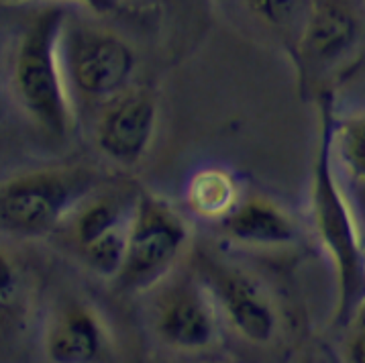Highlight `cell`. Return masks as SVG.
<instances>
[{"instance_id":"obj_19","label":"cell","mask_w":365,"mask_h":363,"mask_svg":"<svg viewBox=\"0 0 365 363\" xmlns=\"http://www.w3.org/2000/svg\"><path fill=\"white\" fill-rule=\"evenodd\" d=\"M4 2H25V0H4ZM76 2H82L84 6H88L90 11H94L98 15L113 13L118 4V0H76Z\"/></svg>"},{"instance_id":"obj_11","label":"cell","mask_w":365,"mask_h":363,"mask_svg":"<svg viewBox=\"0 0 365 363\" xmlns=\"http://www.w3.org/2000/svg\"><path fill=\"white\" fill-rule=\"evenodd\" d=\"M104 329L94 312L84 306L66 310L47 334V357L56 363H90L101 357Z\"/></svg>"},{"instance_id":"obj_15","label":"cell","mask_w":365,"mask_h":363,"mask_svg":"<svg viewBox=\"0 0 365 363\" xmlns=\"http://www.w3.org/2000/svg\"><path fill=\"white\" fill-rule=\"evenodd\" d=\"M249 11L269 27L296 31L298 37L307 25L314 0H243Z\"/></svg>"},{"instance_id":"obj_3","label":"cell","mask_w":365,"mask_h":363,"mask_svg":"<svg viewBox=\"0 0 365 363\" xmlns=\"http://www.w3.org/2000/svg\"><path fill=\"white\" fill-rule=\"evenodd\" d=\"M92 188L86 170H39L16 175L2 186V229L21 237L56 231Z\"/></svg>"},{"instance_id":"obj_1","label":"cell","mask_w":365,"mask_h":363,"mask_svg":"<svg viewBox=\"0 0 365 363\" xmlns=\"http://www.w3.org/2000/svg\"><path fill=\"white\" fill-rule=\"evenodd\" d=\"M335 131L331 101H321V137L312 175L314 229L335 265L339 305L336 322L347 324L365 300V247L351 206L339 186L333 165Z\"/></svg>"},{"instance_id":"obj_13","label":"cell","mask_w":365,"mask_h":363,"mask_svg":"<svg viewBox=\"0 0 365 363\" xmlns=\"http://www.w3.org/2000/svg\"><path fill=\"white\" fill-rule=\"evenodd\" d=\"M131 223V218H129ZM129 223L118 225L82 247L86 263L103 277H118L129 247Z\"/></svg>"},{"instance_id":"obj_17","label":"cell","mask_w":365,"mask_h":363,"mask_svg":"<svg viewBox=\"0 0 365 363\" xmlns=\"http://www.w3.org/2000/svg\"><path fill=\"white\" fill-rule=\"evenodd\" d=\"M16 288V272L15 265H11L9 257H2V265H0V300L2 306L9 305V298L15 296Z\"/></svg>"},{"instance_id":"obj_12","label":"cell","mask_w":365,"mask_h":363,"mask_svg":"<svg viewBox=\"0 0 365 363\" xmlns=\"http://www.w3.org/2000/svg\"><path fill=\"white\" fill-rule=\"evenodd\" d=\"M186 198L196 215L222 220L239 204V186L229 172L220 168H206L192 175Z\"/></svg>"},{"instance_id":"obj_18","label":"cell","mask_w":365,"mask_h":363,"mask_svg":"<svg viewBox=\"0 0 365 363\" xmlns=\"http://www.w3.org/2000/svg\"><path fill=\"white\" fill-rule=\"evenodd\" d=\"M347 357L355 363H365V324H357V333L353 334L347 347Z\"/></svg>"},{"instance_id":"obj_7","label":"cell","mask_w":365,"mask_h":363,"mask_svg":"<svg viewBox=\"0 0 365 363\" xmlns=\"http://www.w3.org/2000/svg\"><path fill=\"white\" fill-rule=\"evenodd\" d=\"M158 123V106L151 94L133 90L115 96L96 127V141L106 158L123 165L141 160L151 145Z\"/></svg>"},{"instance_id":"obj_9","label":"cell","mask_w":365,"mask_h":363,"mask_svg":"<svg viewBox=\"0 0 365 363\" xmlns=\"http://www.w3.org/2000/svg\"><path fill=\"white\" fill-rule=\"evenodd\" d=\"M359 23L345 0H314L300 33L302 53L317 61H331L357 41Z\"/></svg>"},{"instance_id":"obj_6","label":"cell","mask_w":365,"mask_h":363,"mask_svg":"<svg viewBox=\"0 0 365 363\" xmlns=\"http://www.w3.org/2000/svg\"><path fill=\"white\" fill-rule=\"evenodd\" d=\"M202 277L215 302L222 308L237 333L251 343H269L278 319L262 288L243 272L205 262Z\"/></svg>"},{"instance_id":"obj_5","label":"cell","mask_w":365,"mask_h":363,"mask_svg":"<svg viewBox=\"0 0 365 363\" xmlns=\"http://www.w3.org/2000/svg\"><path fill=\"white\" fill-rule=\"evenodd\" d=\"M135 53L115 33L101 29L63 31L66 76L88 98H115L131 82Z\"/></svg>"},{"instance_id":"obj_14","label":"cell","mask_w":365,"mask_h":363,"mask_svg":"<svg viewBox=\"0 0 365 363\" xmlns=\"http://www.w3.org/2000/svg\"><path fill=\"white\" fill-rule=\"evenodd\" d=\"M125 213H127V204L117 196L101 198V200L86 206L78 218V227H76V237H78L80 247L98 239L104 232L113 231L118 225L129 223V220H125Z\"/></svg>"},{"instance_id":"obj_10","label":"cell","mask_w":365,"mask_h":363,"mask_svg":"<svg viewBox=\"0 0 365 363\" xmlns=\"http://www.w3.org/2000/svg\"><path fill=\"white\" fill-rule=\"evenodd\" d=\"M225 232L245 245H288L298 235L296 223L278 204L265 198L239 203L229 217L222 218Z\"/></svg>"},{"instance_id":"obj_8","label":"cell","mask_w":365,"mask_h":363,"mask_svg":"<svg viewBox=\"0 0 365 363\" xmlns=\"http://www.w3.org/2000/svg\"><path fill=\"white\" fill-rule=\"evenodd\" d=\"M155 329L163 343L182 351H200L217 337L215 300L196 284H180L161 298Z\"/></svg>"},{"instance_id":"obj_2","label":"cell","mask_w":365,"mask_h":363,"mask_svg":"<svg viewBox=\"0 0 365 363\" xmlns=\"http://www.w3.org/2000/svg\"><path fill=\"white\" fill-rule=\"evenodd\" d=\"M66 13L47 6L25 27L13 58L16 101L29 116L53 137L72 129V106L63 66Z\"/></svg>"},{"instance_id":"obj_16","label":"cell","mask_w":365,"mask_h":363,"mask_svg":"<svg viewBox=\"0 0 365 363\" xmlns=\"http://www.w3.org/2000/svg\"><path fill=\"white\" fill-rule=\"evenodd\" d=\"M335 143L339 145L345 163L355 172L365 174V115L339 125L335 131Z\"/></svg>"},{"instance_id":"obj_4","label":"cell","mask_w":365,"mask_h":363,"mask_svg":"<svg viewBox=\"0 0 365 363\" xmlns=\"http://www.w3.org/2000/svg\"><path fill=\"white\" fill-rule=\"evenodd\" d=\"M186 241V223L174 208L153 196H141L133 208L127 260L118 284L131 292L153 288L172 272Z\"/></svg>"}]
</instances>
